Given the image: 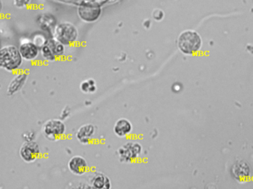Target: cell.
Listing matches in <instances>:
<instances>
[{
  "mask_svg": "<svg viewBox=\"0 0 253 189\" xmlns=\"http://www.w3.org/2000/svg\"><path fill=\"white\" fill-rule=\"evenodd\" d=\"M203 41L202 37L194 30H185L178 35L177 47L186 56H193L199 53L202 48Z\"/></svg>",
  "mask_w": 253,
  "mask_h": 189,
  "instance_id": "1",
  "label": "cell"
},
{
  "mask_svg": "<svg viewBox=\"0 0 253 189\" xmlns=\"http://www.w3.org/2000/svg\"><path fill=\"white\" fill-rule=\"evenodd\" d=\"M23 59L19 53V47L14 45H7L0 49V68L15 72L22 65Z\"/></svg>",
  "mask_w": 253,
  "mask_h": 189,
  "instance_id": "2",
  "label": "cell"
},
{
  "mask_svg": "<svg viewBox=\"0 0 253 189\" xmlns=\"http://www.w3.org/2000/svg\"><path fill=\"white\" fill-rule=\"evenodd\" d=\"M53 38L65 46L73 45L78 39V29L71 22H60L53 29Z\"/></svg>",
  "mask_w": 253,
  "mask_h": 189,
  "instance_id": "3",
  "label": "cell"
},
{
  "mask_svg": "<svg viewBox=\"0 0 253 189\" xmlns=\"http://www.w3.org/2000/svg\"><path fill=\"white\" fill-rule=\"evenodd\" d=\"M65 46L54 38L46 40L40 47L42 56L47 62H54L60 59L65 54Z\"/></svg>",
  "mask_w": 253,
  "mask_h": 189,
  "instance_id": "4",
  "label": "cell"
},
{
  "mask_svg": "<svg viewBox=\"0 0 253 189\" xmlns=\"http://www.w3.org/2000/svg\"><path fill=\"white\" fill-rule=\"evenodd\" d=\"M102 7L94 3H83L77 7L79 17L85 23H93L102 16Z\"/></svg>",
  "mask_w": 253,
  "mask_h": 189,
  "instance_id": "5",
  "label": "cell"
},
{
  "mask_svg": "<svg viewBox=\"0 0 253 189\" xmlns=\"http://www.w3.org/2000/svg\"><path fill=\"white\" fill-rule=\"evenodd\" d=\"M142 147L139 143L129 141L122 146L118 150L119 158L122 163H132L141 157Z\"/></svg>",
  "mask_w": 253,
  "mask_h": 189,
  "instance_id": "6",
  "label": "cell"
},
{
  "mask_svg": "<svg viewBox=\"0 0 253 189\" xmlns=\"http://www.w3.org/2000/svg\"><path fill=\"white\" fill-rule=\"evenodd\" d=\"M66 132V126L59 119H50L44 123L42 132L45 138L50 141L61 139Z\"/></svg>",
  "mask_w": 253,
  "mask_h": 189,
  "instance_id": "7",
  "label": "cell"
},
{
  "mask_svg": "<svg viewBox=\"0 0 253 189\" xmlns=\"http://www.w3.org/2000/svg\"><path fill=\"white\" fill-rule=\"evenodd\" d=\"M41 154L40 146L34 141H25L19 150V155L23 161L33 163L36 161Z\"/></svg>",
  "mask_w": 253,
  "mask_h": 189,
  "instance_id": "8",
  "label": "cell"
},
{
  "mask_svg": "<svg viewBox=\"0 0 253 189\" xmlns=\"http://www.w3.org/2000/svg\"><path fill=\"white\" fill-rule=\"evenodd\" d=\"M231 175L233 178L241 184L249 181L251 177V166L247 162L240 160L233 164L231 168Z\"/></svg>",
  "mask_w": 253,
  "mask_h": 189,
  "instance_id": "9",
  "label": "cell"
},
{
  "mask_svg": "<svg viewBox=\"0 0 253 189\" xmlns=\"http://www.w3.org/2000/svg\"><path fill=\"white\" fill-rule=\"evenodd\" d=\"M19 53L23 60L32 62L36 60L40 53V47L33 41H25L19 47Z\"/></svg>",
  "mask_w": 253,
  "mask_h": 189,
  "instance_id": "10",
  "label": "cell"
},
{
  "mask_svg": "<svg viewBox=\"0 0 253 189\" xmlns=\"http://www.w3.org/2000/svg\"><path fill=\"white\" fill-rule=\"evenodd\" d=\"M68 169L71 173L77 176H82L87 173L88 164L87 160L82 156H74L68 162Z\"/></svg>",
  "mask_w": 253,
  "mask_h": 189,
  "instance_id": "11",
  "label": "cell"
},
{
  "mask_svg": "<svg viewBox=\"0 0 253 189\" xmlns=\"http://www.w3.org/2000/svg\"><path fill=\"white\" fill-rule=\"evenodd\" d=\"M96 133V126L94 125L87 123L83 125L77 130L76 137L81 144H89L91 143Z\"/></svg>",
  "mask_w": 253,
  "mask_h": 189,
  "instance_id": "12",
  "label": "cell"
},
{
  "mask_svg": "<svg viewBox=\"0 0 253 189\" xmlns=\"http://www.w3.org/2000/svg\"><path fill=\"white\" fill-rule=\"evenodd\" d=\"M90 184L92 188L96 189H109L111 188L110 178L105 174L95 172L90 179Z\"/></svg>",
  "mask_w": 253,
  "mask_h": 189,
  "instance_id": "13",
  "label": "cell"
},
{
  "mask_svg": "<svg viewBox=\"0 0 253 189\" xmlns=\"http://www.w3.org/2000/svg\"><path fill=\"white\" fill-rule=\"evenodd\" d=\"M132 131V123L126 118H120L116 122L114 132L119 138H124L130 135Z\"/></svg>",
  "mask_w": 253,
  "mask_h": 189,
  "instance_id": "14",
  "label": "cell"
},
{
  "mask_svg": "<svg viewBox=\"0 0 253 189\" xmlns=\"http://www.w3.org/2000/svg\"><path fill=\"white\" fill-rule=\"evenodd\" d=\"M27 78H28V76H27L25 73H20V74L16 75L13 78V79L10 81V84H9L8 88H7V93H8V95H13L16 92L21 90V88L25 84Z\"/></svg>",
  "mask_w": 253,
  "mask_h": 189,
  "instance_id": "15",
  "label": "cell"
},
{
  "mask_svg": "<svg viewBox=\"0 0 253 189\" xmlns=\"http://www.w3.org/2000/svg\"><path fill=\"white\" fill-rule=\"evenodd\" d=\"M81 90L83 93H94L96 90V86L95 84V81L92 79L87 80V81H84L82 83Z\"/></svg>",
  "mask_w": 253,
  "mask_h": 189,
  "instance_id": "16",
  "label": "cell"
},
{
  "mask_svg": "<svg viewBox=\"0 0 253 189\" xmlns=\"http://www.w3.org/2000/svg\"><path fill=\"white\" fill-rule=\"evenodd\" d=\"M56 23L54 18L49 15L44 14L40 19V27L43 29H49L53 27V24Z\"/></svg>",
  "mask_w": 253,
  "mask_h": 189,
  "instance_id": "17",
  "label": "cell"
},
{
  "mask_svg": "<svg viewBox=\"0 0 253 189\" xmlns=\"http://www.w3.org/2000/svg\"><path fill=\"white\" fill-rule=\"evenodd\" d=\"M152 17H153L155 21L160 22L165 17V12L162 9H155L153 11V13H152Z\"/></svg>",
  "mask_w": 253,
  "mask_h": 189,
  "instance_id": "18",
  "label": "cell"
},
{
  "mask_svg": "<svg viewBox=\"0 0 253 189\" xmlns=\"http://www.w3.org/2000/svg\"><path fill=\"white\" fill-rule=\"evenodd\" d=\"M13 2L16 7L23 8V7H28L29 5L31 0H13Z\"/></svg>",
  "mask_w": 253,
  "mask_h": 189,
  "instance_id": "19",
  "label": "cell"
},
{
  "mask_svg": "<svg viewBox=\"0 0 253 189\" xmlns=\"http://www.w3.org/2000/svg\"><path fill=\"white\" fill-rule=\"evenodd\" d=\"M35 135L36 134L32 132V131H28V132H25L22 137H23L25 141H34Z\"/></svg>",
  "mask_w": 253,
  "mask_h": 189,
  "instance_id": "20",
  "label": "cell"
},
{
  "mask_svg": "<svg viewBox=\"0 0 253 189\" xmlns=\"http://www.w3.org/2000/svg\"><path fill=\"white\" fill-rule=\"evenodd\" d=\"M2 1L1 0H0V13H1V10H2Z\"/></svg>",
  "mask_w": 253,
  "mask_h": 189,
  "instance_id": "21",
  "label": "cell"
},
{
  "mask_svg": "<svg viewBox=\"0 0 253 189\" xmlns=\"http://www.w3.org/2000/svg\"></svg>",
  "mask_w": 253,
  "mask_h": 189,
  "instance_id": "22",
  "label": "cell"
}]
</instances>
